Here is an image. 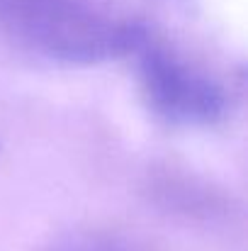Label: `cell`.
I'll list each match as a JSON object with an SVG mask.
<instances>
[{
    "mask_svg": "<svg viewBox=\"0 0 248 251\" xmlns=\"http://www.w3.org/2000/svg\"><path fill=\"white\" fill-rule=\"evenodd\" d=\"M149 110L173 127H212L229 110L224 83L204 66L158 42L151 32L132 54Z\"/></svg>",
    "mask_w": 248,
    "mask_h": 251,
    "instance_id": "obj_2",
    "label": "cell"
},
{
    "mask_svg": "<svg viewBox=\"0 0 248 251\" xmlns=\"http://www.w3.org/2000/svg\"><path fill=\"white\" fill-rule=\"evenodd\" d=\"M0 32L39 59L97 66L132 56L149 27L100 0H0Z\"/></svg>",
    "mask_w": 248,
    "mask_h": 251,
    "instance_id": "obj_1",
    "label": "cell"
},
{
    "mask_svg": "<svg viewBox=\"0 0 248 251\" xmlns=\"http://www.w3.org/2000/svg\"><path fill=\"white\" fill-rule=\"evenodd\" d=\"M154 190L158 193V200L170 205L175 212H192V215H212L222 207V200L217 193L207 190L204 185H195L185 176H163L154 183Z\"/></svg>",
    "mask_w": 248,
    "mask_h": 251,
    "instance_id": "obj_3",
    "label": "cell"
},
{
    "mask_svg": "<svg viewBox=\"0 0 248 251\" xmlns=\"http://www.w3.org/2000/svg\"><path fill=\"white\" fill-rule=\"evenodd\" d=\"M54 251H146L136 247L134 242L124 239V237H114V234H81L73 237L68 242H64L61 247Z\"/></svg>",
    "mask_w": 248,
    "mask_h": 251,
    "instance_id": "obj_4",
    "label": "cell"
},
{
    "mask_svg": "<svg viewBox=\"0 0 248 251\" xmlns=\"http://www.w3.org/2000/svg\"><path fill=\"white\" fill-rule=\"evenodd\" d=\"M163 2H173V5H187L190 0H163Z\"/></svg>",
    "mask_w": 248,
    "mask_h": 251,
    "instance_id": "obj_5",
    "label": "cell"
}]
</instances>
